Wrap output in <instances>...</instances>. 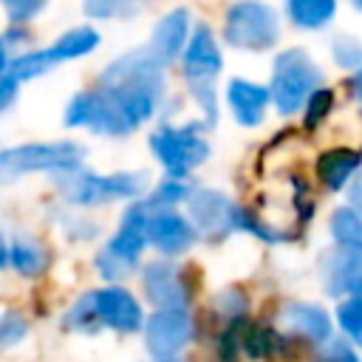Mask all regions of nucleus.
I'll use <instances>...</instances> for the list:
<instances>
[{
  "mask_svg": "<svg viewBox=\"0 0 362 362\" xmlns=\"http://www.w3.org/2000/svg\"><path fill=\"white\" fill-rule=\"evenodd\" d=\"M359 164H362V153L348 150V147H334L317 158V178L322 181L325 189H342L348 187Z\"/></svg>",
  "mask_w": 362,
  "mask_h": 362,
  "instance_id": "18",
  "label": "nucleus"
},
{
  "mask_svg": "<svg viewBox=\"0 0 362 362\" xmlns=\"http://www.w3.org/2000/svg\"><path fill=\"white\" fill-rule=\"evenodd\" d=\"M218 308H221L223 317H229V322H238V320L246 317L249 300H246L238 288H229V291H221V294H218Z\"/></svg>",
  "mask_w": 362,
  "mask_h": 362,
  "instance_id": "29",
  "label": "nucleus"
},
{
  "mask_svg": "<svg viewBox=\"0 0 362 362\" xmlns=\"http://www.w3.org/2000/svg\"><path fill=\"white\" fill-rule=\"evenodd\" d=\"M147 218H150V212H147L144 201L130 204L124 209L116 235L96 255V269L105 280L119 283V280H124L136 272L139 257L147 246Z\"/></svg>",
  "mask_w": 362,
  "mask_h": 362,
  "instance_id": "5",
  "label": "nucleus"
},
{
  "mask_svg": "<svg viewBox=\"0 0 362 362\" xmlns=\"http://www.w3.org/2000/svg\"><path fill=\"white\" fill-rule=\"evenodd\" d=\"M286 11L297 28H322L331 23L337 3H331V0H288Z\"/></svg>",
  "mask_w": 362,
  "mask_h": 362,
  "instance_id": "22",
  "label": "nucleus"
},
{
  "mask_svg": "<svg viewBox=\"0 0 362 362\" xmlns=\"http://www.w3.org/2000/svg\"><path fill=\"white\" fill-rule=\"evenodd\" d=\"M85 147L76 141H48V144H20L0 153V184L14 181L25 173H62L79 167Z\"/></svg>",
  "mask_w": 362,
  "mask_h": 362,
  "instance_id": "8",
  "label": "nucleus"
},
{
  "mask_svg": "<svg viewBox=\"0 0 362 362\" xmlns=\"http://www.w3.org/2000/svg\"><path fill=\"white\" fill-rule=\"evenodd\" d=\"M195 240H198V232H195L192 221L184 218L181 212H175V209L150 212V218H147V243H153L161 255H167V257L184 255L187 249H192Z\"/></svg>",
  "mask_w": 362,
  "mask_h": 362,
  "instance_id": "14",
  "label": "nucleus"
},
{
  "mask_svg": "<svg viewBox=\"0 0 362 362\" xmlns=\"http://www.w3.org/2000/svg\"><path fill=\"white\" fill-rule=\"evenodd\" d=\"M150 150L161 161L170 178H187L209 156V141L204 139V124L189 122L181 127L161 124L150 136Z\"/></svg>",
  "mask_w": 362,
  "mask_h": 362,
  "instance_id": "6",
  "label": "nucleus"
},
{
  "mask_svg": "<svg viewBox=\"0 0 362 362\" xmlns=\"http://www.w3.org/2000/svg\"><path fill=\"white\" fill-rule=\"evenodd\" d=\"M25 331H28V325H25V320L20 314H14V311L0 314V348L20 342L25 337Z\"/></svg>",
  "mask_w": 362,
  "mask_h": 362,
  "instance_id": "30",
  "label": "nucleus"
},
{
  "mask_svg": "<svg viewBox=\"0 0 362 362\" xmlns=\"http://www.w3.org/2000/svg\"><path fill=\"white\" fill-rule=\"evenodd\" d=\"M337 320H339V328H342L351 339L362 337V294L342 300V303L337 305Z\"/></svg>",
  "mask_w": 362,
  "mask_h": 362,
  "instance_id": "25",
  "label": "nucleus"
},
{
  "mask_svg": "<svg viewBox=\"0 0 362 362\" xmlns=\"http://www.w3.org/2000/svg\"><path fill=\"white\" fill-rule=\"evenodd\" d=\"M8 45L0 40V110H6L11 102H14V96H17V79L11 76V71H8Z\"/></svg>",
  "mask_w": 362,
  "mask_h": 362,
  "instance_id": "28",
  "label": "nucleus"
},
{
  "mask_svg": "<svg viewBox=\"0 0 362 362\" xmlns=\"http://www.w3.org/2000/svg\"><path fill=\"white\" fill-rule=\"evenodd\" d=\"M6 263H8V243L0 238V269H3Z\"/></svg>",
  "mask_w": 362,
  "mask_h": 362,
  "instance_id": "35",
  "label": "nucleus"
},
{
  "mask_svg": "<svg viewBox=\"0 0 362 362\" xmlns=\"http://www.w3.org/2000/svg\"><path fill=\"white\" fill-rule=\"evenodd\" d=\"M96 45H99V31L90 25H79V28L65 31L54 45H48V54L54 62H65V59H76V57L90 54Z\"/></svg>",
  "mask_w": 362,
  "mask_h": 362,
  "instance_id": "19",
  "label": "nucleus"
},
{
  "mask_svg": "<svg viewBox=\"0 0 362 362\" xmlns=\"http://www.w3.org/2000/svg\"><path fill=\"white\" fill-rule=\"evenodd\" d=\"M8 263H11L20 274L34 277V274H40V272L48 266V252H45V246H42L40 240L20 235V238H14V240L8 243Z\"/></svg>",
  "mask_w": 362,
  "mask_h": 362,
  "instance_id": "20",
  "label": "nucleus"
},
{
  "mask_svg": "<svg viewBox=\"0 0 362 362\" xmlns=\"http://www.w3.org/2000/svg\"><path fill=\"white\" fill-rule=\"evenodd\" d=\"M280 37V20L277 11L266 3L243 0L232 3L223 14V40L232 48H249V51H266Z\"/></svg>",
  "mask_w": 362,
  "mask_h": 362,
  "instance_id": "9",
  "label": "nucleus"
},
{
  "mask_svg": "<svg viewBox=\"0 0 362 362\" xmlns=\"http://www.w3.org/2000/svg\"><path fill=\"white\" fill-rule=\"evenodd\" d=\"M141 286L147 300L156 305V311H175L187 308L192 300V288L184 280V272L170 260H153L144 266Z\"/></svg>",
  "mask_w": 362,
  "mask_h": 362,
  "instance_id": "12",
  "label": "nucleus"
},
{
  "mask_svg": "<svg viewBox=\"0 0 362 362\" xmlns=\"http://www.w3.org/2000/svg\"><path fill=\"white\" fill-rule=\"evenodd\" d=\"M57 189L62 198L74 206H99L116 198H136L147 189V173H113V175H96L82 167L62 170L54 175Z\"/></svg>",
  "mask_w": 362,
  "mask_h": 362,
  "instance_id": "4",
  "label": "nucleus"
},
{
  "mask_svg": "<svg viewBox=\"0 0 362 362\" xmlns=\"http://www.w3.org/2000/svg\"><path fill=\"white\" fill-rule=\"evenodd\" d=\"M187 209L195 232L204 235L206 240H223L232 232H249L252 209L238 206L232 198H226L218 189L195 187L187 198Z\"/></svg>",
  "mask_w": 362,
  "mask_h": 362,
  "instance_id": "7",
  "label": "nucleus"
},
{
  "mask_svg": "<svg viewBox=\"0 0 362 362\" xmlns=\"http://www.w3.org/2000/svg\"><path fill=\"white\" fill-rule=\"evenodd\" d=\"M317 274L331 297H356L362 294V252L351 249H325L317 260Z\"/></svg>",
  "mask_w": 362,
  "mask_h": 362,
  "instance_id": "13",
  "label": "nucleus"
},
{
  "mask_svg": "<svg viewBox=\"0 0 362 362\" xmlns=\"http://www.w3.org/2000/svg\"><path fill=\"white\" fill-rule=\"evenodd\" d=\"M6 11H8V17H11V25H23V23H28L34 14L42 11V3H20V0H11V3H6Z\"/></svg>",
  "mask_w": 362,
  "mask_h": 362,
  "instance_id": "31",
  "label": "nucleus"
},
{
  "mask_svg": "<svg viewBox=\"0 0 362 362\" xmlns=\"http://www.w3.org/2000/svg\"><path fill=\"white\" fill-rule=\"evenodd\" d=\"M331 54H334V62H337L339 68H354V71L362 68V40H356V37H351V34L334 37Z\"/></svg>",
  "mask_w": 362,
  "mask_h": 362,
  "instance_id": "24",
  "label": "nucleus"
},
{
  "mask_svg": "<svg viewBox=\"0 0 362 362\" xmlns=\"http://www.w3.org/2000/svg\"><path fill=\"white\" fill-rule=\"evenodd\" d=\"M226 102H229V110H232L235 122H240L243 127H255V124L263 122L272 96H269V88L235 76L226 85Z\"/></svg>",
  "mask_w": 362,
  "mask_h": 362,
  "instance_id": "17",
  "label": "nucleus"
},
{
  "mask_svg": "<svg viewBox=\"0 0 362 362\" xmlns=\"http://www.w3.org/2000/svg\"><path fill=\"white\" fill-rule=\"evenodd\" d=\"M189 192H192V187L187 184V178H170V175H167V178L158 181V187L150 192V198L144 201V206H147L150 212H156V209H175V204L187 201Z\"/></svg>",
  "mask_w": 362,
  "mask_h": 362,
  "instance_id": "23",
  "label": "nucleus"
},
{
  "mask_svg": "<svg viewBox=\"0 0 362 362\" xmlns=\"http://www.w3.org/2000/svg\"><path fill=\"white\" fill-rule=\"evenodd\" d=\"M221 65H223V57H221V45L215 42L212 28L206 23H198L184 48L181 71H184L192 99L206 116V124L218 122V85L215 82L221 76Z\"/></svg>",
  "mask_w": 362,
  "mask_h": 362,
  "instance_id": "2",
  "label": "nucleus"
},
{
  "mask_svg": "<svg viewBox=\"0 0 362 362\" xmlns=\"http://www.w3.org/2000/svg\"><path fill=\"white\" fill-rule=\"evenodd\" d=\"M277 325L283 337H297L305 342H314L317 348L331 339V317L322 305L314 303H286L277 311Z\"/></svg>",
  "mask_w": 362,
  "mask_h": 362,
  "instance_id": "15",
  "label": "nucleus"
},
{
  "mask_svg": "<svg viewBox=\"0 0 362 362\" xmlns=\"http://www.w3.org/2000/svg\"><path fill=\"white\" fill-rule=\"evenodd\" d=\"M192 317L187 308L156 311L144 320V345L156 362H173V356L192 339Z\"/></svg>",
  "mask_w": 362,
  "mask_h": 362,
  "instance_id": "10",
  "label": "nucleus"
},
{
  "mask_svg": "<svg viewBox=\"0 0 362 362\" xmlns=\"http://www.w3.org/2000/svg\"><path fill=\"white\" fill-rule=\"evenodd\" d=\"M173 362H175V359H173Z\"/></svg>",
  "mask_w": 362,
  "mask_h": 362,
  "instance_id": "37",
  "label": "nucleus"
},
{
  "mask_svg": "<svg viewBox=\"0 0 362 362\" xmlns=\"http://www.w3.org/2000/svg\"><path fill=\"white\" fill-rule=\"evenodd\" d=\"M322 88V71L303 48H286L274 57L269 96L277 113L291 116Z\"/></svg>",
  "mask_w": 362,
  "mask_h": 362,
  "instance_id": "3",
  "label": "nucleus"
},
{
  "mask_svg": "<svg viewBox=\"0 0 362 362\" xmlns=\"http://www.w3.org/2000/svg\"><path fill=\"white\" fill-rule=\"evenodd\" d=\"M334 107V90L331 88H320L308 102H305V127L311 130V127H317L325 116H328V110Z\"/></svg>",
  "mask_w": 362,
  "mask_h": 362,
  "instance_id": "26",
  "label": "nucleus"
},
{
  "mask_svg": "<svg viewBox=\"0 0 362 362\" xmlns=\"http://www.w3.org/2000/svg\"><path fill=\"white\" fill-rule=\"evenodd\" d=\"M133 11L130 6H122V3H88L85 6V14L90 17H116V14H127Z\"/></svg>",
  "mask_w": 362,
  "mask_h": 362,
  "instance_id": "32",
  "label": "nucleus"
},
{
  "mask_svg": "<svg viewBox=\"0 0 362 362\" xmlns=\"http://www.w3.org/2000/svg\"><path fill=\"white\" fill-rule=\"evenodd\" d=\"M314 362H359V356L345 339H328L317 348Z\"/></svg>",
  "mask_w": 362,
  "mask_h": 362,
  "instance_id": "27",
  "label": "nucleus"
},
{
  "mask_svg": "<svg viewBox=\"0 0 362 362\" xmlns=\"http://www.w3.org/2000/svg\"><path fill=\"white\" fill-rule=\"evenodd\" d=\"M85 300H88V308H90L96 325H107L119 334H133L144 325L141 305L127 288L107 286L99 291H88Z\"/></svg>",
  "mask_w": 362,
  "mask_h": 362,
  "instance_id": "11",
  "label": "nucleus"
},
{
  "mask_svg": "<svg viewBox=\"0 0 362 362\" xmlns=\"http://www.w3.org/2000/svg\"><path fill=\"white\" fill-rule=\"evenodd\" d=\"M354 6H356V8H362V0H356V3H354Z\"/></svg>",
  "mask_w": 362,
  "mask_h": 362,
  "instance_id": "36",
  "label": "nucleus"
},
{
  "mask_svg": "<svg viewBox=\"0 0 362 362\" xmlns=\"http://www.w3.org/2000/svg\"><path fill=\"white\" fill-rule=\"evenodd\" d=\"M99 90H105L127 116L133 127L144 124L164 93V62L150 51H127L110 62L99 76Z\"/></svg>",
  "mask_w": 362,
  "mask_h": 362,
  "instance_id": "1",
  "label": "nucleus"
},
{
  "mask_svg": "<svg viewBox=\"0 0 362 362\" xmlns=\"http://www.w3.org/2000/svg\"><path fill=\"white\" fill-rule=\"evenodd\" d=\"M351 90H354V96L362 102V68L354 71V76H351Z\"/></svg>",
  "mask_w": 362,
  "mask_h": 362,
  "instance_id": "34",
  "label": "nucleus"
},
{
  "mask_svg": "<svg viewBox=\"0 0 362 362\" xmlns=\"http://www.w3.org/2000/svg\"><path fill=\"white\" fill-rule=\"evenodd\" d=\"M348 204H351V209H356L362 215V175H356L354 184L348 187Z\"/></svg>",
  "mask_w": 362,
  "mask_h": 362,
  "instance_id": "33",
  "label": "nucleus"
},
{
  "mask_svg": "<svg viewBox=\"0 0 362 362\" xmlns=\"http://www.w3.org/2000/svg\"><path fill=\"white\" fill-rule=\"evenodd\" d=\"M331 238L337 240L339 249H351V252H362V215L351 206H339L331 212Z\"/></svg>",
  "mask_w": 362,
  "mask_h": 362,
  "instance_id": "21",
  "label": "nucleus"
},
{
  "mask_svg": "<svg viewBox=\"0 0 362 362\" xmlns=\"http://www.w3.org/2000/svg\"><path fill=\"white\" fill-rule=\"evenodd\" d=\"M189 42V11L187 8H173L170 14H164L150 37V51L161 59V62H173L178 57H184V48Z\"/></svg>",
  "mask_w": 362,
  "mask_h": 362,
  "instance_id": "16",
  "label": "nucleus"
}]
</instances>
